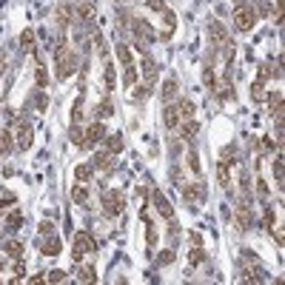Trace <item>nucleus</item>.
I'll use <instances>...</instances> for the list:
<instances>
[{"instance_id":"49","label":"nucleus","mask_w":285,"mask_h":285,"mask_svg":"<svg viewBox=\"0 0 285 285\" xmlns=\"http://www.w3.org/2000/svg\"><path fill=\"white\" fill-rule=\"evenodd\" d=\"M257 194H260V197H268V185H265V180H257Z\"/></svg>"},{"instance_id":"53","label":"nucleus","mask_w":285,"mask_h":285,"mask_svg":"<svg viewBox=\"0 0 285 285\" xmlns=\"http://www.w3.org/2000/svg\"><path fill=\"white\" fill-rule=\"evenodd\" d=\"M9 205H11V200H0V217L9 211Z\"/></svg>"},{"instance_id":"30","label":"nucleus","mask_w":285,"mask_h":285,"mask_svg":"<svg viewBox=\"0 0 285 285\" xmlns=\"http://www.w3.org/2000/svg\"><path fill=\"white\" fill-rule=\"evenodd\" d=\"M185 160H188V169L194 171V177H200V174H203V166H200V157H197V151H188V154H185Z\"/></svg>"},{"instance_id":"1","label":"nucleus","mask_w":285,"mask_h":285,"mask_svg":"<svg viewBox=\"0 0 285 285\" xmlns=\"http://www.w3.org/2000/svg\"><path fill=\"white\" fill-rule=\"evenodd\" d=\"M80 60L74 52H68L66 46L63 49H57V80H68L74 71H77Z\"/></svg>"},{"instance_id":"29","label":"nucleus","mask_w":285,"mask_h":285,"mask_svg":"<svg viewBox=\"0 0 285 285\" xmlns=\"http://www.w3.org/2000/svg\"><path fill=\"white\" fill-rule=\"evenodd\" d=\"M34 83H37V89H46V86H49V71H46V66L34 68Z\"/></svg>"},{"instance_id":"33","label":"nucleus","mask_w":285,"mask_h":285,"mask_svg":"<svg viewBox=\"0 0 285 285\" xmlns=\"http://www.w3.org/2000/svg\"><path fill=\"white\" fill-rule=\"evenodd\" d=\"M68 137H71V143L80 148H86V137H83V128H77V125H71V131H68Z\"/></svg>"},{"instance_id":"4","label":"nucleus","mask_w":285,"mask_h":285,"mask_svg":"<svg viewBox=\"0 0 285 285\" xmlns=\"http://www.w3.org/2000/svg\"><path fill=\"white\" fill-rule=\"evenodd\" d=\"M14 146L20 148V151H26V148H32V140H34V128L29 120H17L14 123Z\"/></svg>"},{"instance_id":"26","label":"nucleus","mask_w":285,"mask_h":285,"mask_svg":"<svg viewBox=\"0 0 285 285\" xmlns=\"http://www.w3.org/2000/svg\"><path fill=\"white\" fill-rule=\"evenodd\" d=\"M71 203H74V205H86V203H89V191H86V185H74V188H71Z\"/></svg>"},{"instance_id":"25","label":"nucleus","mask_w":285,"mask_h":285,"mask_svg":"<svg viewBox=\"0 0 285 285\" xmlns=\"http://www.w3.org/2000/svg\"><path fill=\"white\" fill-rule=\"evenodd\" d=\"M34 40H37L34 29H23V32H20V49H23V52H32V49H34Z\"/></svg>"},{"instance_id":"34","label":"nucleus","mask_w":285,"mask_h":285,"mask_svg":"<svg viewBox=\"0 0 285 285\" xmlns=\"http://www.w3.org/2000/svg\"><path fill=\"white\" fill-rule=\"evenodd\" d=\"M97 114H100V117H112V114H114V100H112V97H106V100L97 106Z\"/></svg>"},{"instance_id":"20","label":"nucleus","mask_w":285,"mask_h":285,"mask_svg":"<svg viewBox=\"0 0 285 285\" xmlns=\"http://www.w3.org/2000/svg\"><path fill=\"white\" fill-rule=\"evenodd\" d=\"M197 131H200V123H197V120H182V128H180V137L182 140H194V137H197Z\"/></svg>"},{"instance_id":"54","label":"nucleus","mask_w":285,"mask_h":285,"mask_svg":"<svg viewBox=\"0 0 285 285\" xmlns=\"http://www.w3.org/2000/svg\"><path fill=\"white\" fill-rule=\"evenodd\" d=\"M262 148H265V151H274V140H268V137H262Z\"/></svg>"},{"instance_id":"43","label":"nucleus","mask_w":285,"mask_h":285,"mask_svg":"<svg viewBox=\"0 0 285 285\" xmlns=\"http://www.w3.org/2000/svg\"><path fill=\"white\" fill-rule=\"evenodd\" d=\"M203 83L208 86V89H214V86H217V83H214V68H208V66L203 68Z\"/></svg>"},{"instance_id":"7","label":"nucleus","mask_w":285,"mask_h":285,"mask_svg":"<svg viewBox=\"0 0 285 285\" xmlns=\"http://www.w3.org/2000/svg\"><path fill=\"white\" fill-rule=\"evenodd\" d=\"M109 134L106 131V125L100 123V120H94V123H89L86 128H83V137H86V148L89 146H97V143H103V137Z\"/></svg>"},{"instance_id":"12","label":"nucleus","mask_w":285,"mask_h":285,"mask_svg":"<svg viewBox=\"0 0 285 285\" xmlns=\"http://www.w3.org/2000/svg\"><path fill=\"white\" fill-rule=\"evenodd\" d=\"M114 163H117V160H114V154H109V151H97L94 160H91V166H94V169H100V171H112Z\"/></svg>"},{"instance_id":"21","label":"nucleus","mask_w":285,"mask_h":285,"mask_svg":"<svg viewBox=\"0 0 285 285\" xmlns=\"http://www.w3.org/2000/svg\"><path fill=\"white\" fill-rule=\"evenodd\" d=\"M160 97L166 103H171L174 97H177V80H166L163 86H160Z\"/></svg>"},{"instance_id":"13","label":"nucleus","mask_w":285,"mask_h":285,"mask_svg":"<svg viewBox=\"0 0 285 285\" xmlns=\"http://www.w3.org/2000/svg\"><path fill=\"white\" fill-rule=\"evenodd\" d=\"M94 14H97V6H94V0H80L77 6V17L83 23H91L94 20Z\"/></svg>"},{"instance_id":"23","label":"nucleus","mask_w":285,"mask_h":285,"mask_svg":"<svg viewBox=\"0 0 285 285\" xmlns=\"http://www.w3.org/2000/svg\"><path fill=\"white\" fill-rule=\"evenodd\" d=\"M74 177H77V182H86L94 177V166L91 163H80L77 169H74Z\"/></svg>"},{"instance_id":"18","label":"nucleus","mask_w":285,"mask_h":285,"mask_svg":"<svg viewBox=\"0 0 285 285\" xmlns=\"http://www.w3.org/2000/svg\"><path fill=\"white\" fill-rule=\"evenodd\" d=\"M217 180H220L223 188L231 185V163H228V160H220V166H217Z\"/></svg>"},{"instance_id":"41","label":"nucleus","mask_w":285,"mask_h":285,"mask_svg":"<svg viewBox=\"0 0 285 285\" xmlns=\"http://www.w3.org/2000/svg\"><path fill=\"white\" fill-rule=\"evenodd\" d=\"M134 83H137V66H134V63H131V66H125V86L131 89Z\"/></svg>"},{"instance_id":"31","label":"nucleus","mask_w":285,"mask_h":285,"mask_svg":"<svg viewBox=\"0 0 285 285\" xmlns=\"http://www.w3.org/2000/svg\"><path fill=\"white\" fill-rule=\"evenodd\" d=\"M57 20H60V29H66L68 20H71V6H66V3H63V6L57 9Z\"/></svg>"},{"instance_id":"19","label":"nucleus","mask_w":285,"mask_h":285,"mask_svg":"<svg viewBox=\"0 0 285 285\" xmlns=\"http://www.w3.org/2000/svg\"><path fill=\"white\" fill-rule=\"evenodd\" d=\"M20 226H23V211L20 208H9V211H6V228H9V231H17Z\"/></svg>"},{"instance_id":"44","label":"nucleus","mask_w":285,"mask_h":285,"mask_svg":"<svg viewBox=\"0 0 285 285\" xmlns=\"http://www.w3.org/2000/svg\"><path fill=\"white\" fill-rule=\"evenodd\" d=\"M37 231H40V234H43V237H52V234H55V223H52V220H43V223H40V228H37Z\"/></svg>"},{"instance_id":"36","label":"nucleus","mask_w":285,"mask_h":285,"mask_svg":"<svg viewBox=\"0 0 285 285\" xmlns=\"http://www.w3.org/2000/svg\"><path fill=\"white\" fill-rule=\"evenodd\" d=\"M188 260H191V265H203V262H205V251L200 248V245H194L191 254H188Z\"/></svg>"},{"instance_id":"9","label":"nucleus","mask_w":285,"mask_h":285,"mask_svg":"<svg viewBox=\"0 0 285 285\" xmlns=\"http://www.w3.org/2000/svg\"><path fill=\"white\" fill-rule=\"evenodd\" d=\"M208 37L214 40V46H220V49H231V40H228V32L226 26L220 20H211L208 23Z\"/></svg>"},{"instance_id":"45","label":"nucleus","mask_w":285,"mask_h":285,"mask_svg":"<svg viewBox=\"0 0 285 285\" xmlns=\"http://www.w3.org/2000/svg\"><path fill=\"white\" fill-rule=\"evenodd\" d=\"M283 6H285L283 0H277V3H274V14H271V17H274V23H277V26L283 23Z\"/></svg>"},{"instance_id":"48","label":"nucleus","mask_w":285,"mask_h":285,"mask_svg":"<svg viewBox=\"0 0 285 285\" xmlns=\"http://www.w3.org/2000/svg\"><path fill=\"white\" fill-rule=\"evenodd\" d=\"M46 106H49V97H46V91H40V94H37V109L46 112Z\"/></svg>"},{"instance_id":"17","label":"nucleus","mask_w":285,"mask_h":285,"mask_svg":"<svg viewBox=\"0 0 285 285\" xmlns=\"http://www.w3.org/2000/svg\"><path fill=\"white\" fill-rule=\"evenodd\" d=\"M163 123H166V128H177V125H180L177 106H166V109H163Z\"/></svg>"},{"instance_id":"6","label":"nucleus","mask_w":285,"mask_h":285,"mask_svg":"<svg viewBox=\"0 0 285 285\" xmlns=\"http://www.w3.org/2000/svg\"><path fill=\"white\" fill-rule=\"evenodd\" d=\"M234 220H237L239 231H248L251 228V203H248V197H239L237 208H234Z\"/></svg>"},{"instance_id":"46","label":"nucleus","mask_w":285,"mask_h":285,"mask_svg":"<svg viewBox=\"0 0 285 285\" xmlns=\"http://www.w3.org/2000/svg\"><path fill=\"white\" fill-rule=\"evenodd\" d=\"M106 89L109 91L114 89V66L112 63H106Z\"/></svg>"},{"instance_id":"55","label":"nucleus","mask_w":285,"mask_h":285,"mask_svg":"<svg viewBox=\"0 0 285 285\" xmlns=\"http://www.w3.org/2000/svg\"><path fill=\"white\" fill-rule=\"evenodd\" d=\"M6 74V60H3V55H0V77Z\"/></svg>"},{"instance_id":"39","label":"nucleus","mask_w":285,"mask_h":285,"mask_svg":"<svg viewBox=\"0 0 285 285\" xmlns=\"http://www.w3.org/2000/svg\"><path fill=\"white\" fill-rule=\"evenodd\" d=\"M271 74H280V68H271L268 63H262V66H260V74H257V80H262V83H265V80H271Z\"/></svg>"},{"instance_id":"15","label":"nucleus","mask_w":285,"mask_h":285,"mask_svg":"<svg viewBox=\"0 0 285 285\" xmlns=\"http://www.w3.org/2000/svg\"><path fill=\"white\" fill-rule=\"evenodd\" d=\"M74 280H77V283H97V271H94V265H77Z\"/></svg>"},{"instance_id":"22","label":"nucleus","mask_w":285,"mask_h":285,"mask_svg":"<svg viewBox=\"0 0 285 285\" xmlns=\"http://www.w3.org/2000/svg\"><path fill=\"white\" fill-rule=\"evenodd\" d=\"M60 248H63V242H60L55 234L43 242V254H46V257H57V254H60Z\"/></svg>"},{"instance_id":"40","label":"nucleus","mask_w":285,"mask_h":285,"mask_svg":"<svg viewBox=\"0 0 285 285\" xmlns=\"http://www.w3.org/2000/svg\"><path fill=\"white\" fill-rule=\"evenodd\" d=\"M174 257H177V254H174L171 248H166L163 254H157V265H171V262H174Z\"/></svg>"},{"instance_id":"28","label":"nucleus","mask_w":285,"mask_h":285,"mask_svg":"<svg viewBox=\"0 0 285 285\" xmlns=\"http://www.w3.org/2000/svg\"><path fill=\"white\" fill-rule=\"evenodd\" d=\"M265 94H268V91H265V83H262V80H254V83H251V97H254L257 103H262L265 100Z\"/></svg>"},{"instance_id":"51","label":"nucleus","mask_w":285,"mask_h":285,"mask_svg":"<svg viewBox=\"0 0 285 285\" xmlns=\"http://www.w3.org/2000/svg\"><path fill=\"white\" fill-rule=\"evenodd\" d=\"M154 239H157V231H154V226H148V245H154Z\"/></svg>"},{"instance_id":"5","label":"nucleus","mask_w":285,"mask_h":285,"mask_svg":"<svg viewBox=\"0 0 285 285\" xmlns=\"http://www.w3.org/2000/svg\"><path fill=\"white\" fill-rule=\"evenodd\" d=\"M123 194L120 191H106L103 194V211H106V217H120V211H123Z\"/></svg>"},{"instance_id":"3","label":"nucleus","mask_w":285,"mask_h":285,"mask_svg":"<svg viewBox=\"0 0 285 285\" xmlns=\"http://www.w3.org/2000/svg\"><path fill=\"white\" fill-rule=\"evenodd\" d=\"M231 23H234V29L237 32H251L254 29V23H257V11L251 9V6H239L237 11H234V17H231Z\"/></svg>"},{"instance_id":"8","label":"nucleus","mask_w":285,"mask_h":285,"mask_svg":"<svg viewBox=\"0 0 285 285\" xmlns=\"http://www.w3.org/2000/svg\"><path fill=\"white\" fill-rule=\"evenodd\" d=\"M151 203H154V211H157L163 220H174V208H171V203H169V197L163 191H151Z\"/></svg>"},{"instance_id":"37","label":"nucleus","mask_w":285,"mask_h":285,"mask_svg":"<svg viewBox=\"0 0 285 285\" xmlns=\"http://www.w3.org/2000/svg\"><path fill=\"white\" fill-rule=\"evenodd\" d=\"M46 280H49V283H66V280H68V274L63 271V268H55V271H49V274H46Z\"/></svg>"},{"instance_id":"16","label":"nucleus","mask_w":285,"mask_h":285,"mask_svg":"<svg viewBox=\"0 0 285 285\" xmlns=\"http://www.w3.org/2000/svg\"><path fill=\"white\" fill-rule=\"evenodd\" d=\"M103 143H106V151L114 154V157L123 151V137H120V134H106V137H103Z\"/></svg>"},{"instance_id":"10","label":"nucleus","mask_w":285,"mask_h":285,"mask_svg":"<svg viewBox=\"0 0 285 285\" xmlns=\"http://www.w3.org/2000/svg\"><path fill=\"white\" fill-rule=\"evenodd\" d=\"M182 197H185V200H188L191 205L203 203V200H205V188H203V182H182Z\"/></svg>"},{"instance_id":"2","label":"nucleus","mask_w":285,"mask_h":285,"mask_svg":"<svg viewBox=\"0 0 285 285\" xmlns=\"http://www.w3.org/2000/svg\"><path fill=\"white\" fill-rule=\"evenodd\" d=\"M94 251H97V239L91 237V231H77L74 234V251H71L74 262H80L86 254H94Z\"/></svg>"},{"instance_id":"27","label":"nucleus","mask_w":285,"mask_h":285,"mask_svg":"<svg viewBox=\"0 0 285 285\" xmlns=\"http://www.w3.org/2000/svg\"><path fill=\"white\" fill-rule=\"evenodd\" d=\"M177 112H180V123L182 120H191L194 117V103L191 100H180L177 103Z\"/></svg>"},{"instance_id":"14","label":"nucleus","mask_w":285,"mask_h":285,"mask_svg":"<svg viewBox=\"0 0 285 285\" xmlns=\"http://www.w3.org/2000/svg\"><path fill=\"white\" fill-rule=\"evenodd\" d=\"M3 251H6V257H11V260H23V242L20 239H6L3 242Z\"/></svg>"},{"instance_id":"47","label":"nucleus","mask_w":285,"mask_h":285,"mask_svg":"<svg viewBox=\"0 0 285 285\" xmlns=\"http://www.w3.org/2000/svg\"><path fill=\"white\" fill-rule=\"evenodd\" d=\"M0 146H3V154L11 148V134H9V131H3V134H0Z\"/></svg>"},{"instance_id":"56","label":"nucleus","mask_w":285,"mask_h":285,"mask_svg":"<svg viewBox=\"0 0 285 285\" xmlns=\"http://www.w3.org/2000/svg\"><path fill=\"white\" fill-rule=\"evenodd\" d=\"M3 268H6V262H3V260H0V271H3Z\"/></svg>"},{"instance_id":"38","label":"nucleus","mask_w":285,"mask_h":285,"mask_svg":"<svg viewBox=\"0 0 285 285\" xmlns=\"http://www.w3.org/2000/svg\"><path fill=\"white\" fill-rule=\"evenodd\" d=\"M274 180H277V185H283V154L274 157Z\"/></svg>"},{"instance_id":"24","label":"nucleus","mask_w":285,"mask_h":285,"mask_svg":"<svg viewBox=\"0 0 285 285\" xmlns=\"http://www.w3.org/2000/svg\"><path fill=\"white\" fill-rule=\"evenodd\" d=\"M114 52H117V60H120L123 66H131V63H134V57H131V49H128L125 43H117V46H114Z\"/></svg>"},{"instance_id":"50","label":"nucleus","mask_w":285,"mask_h":285,"mask_svg":"<svg viewBox=\"0 0 285 285\" xmlns=\"http://www.w3.org/2000/svg\"><path fill=\"white\" fill-rule=\"evenodd\" d=\"M271 234H274V239H277V245H283V242H285V234H283V228H277V231H274V228H271Z\"/></svg>"},{"instance_id":"11","label":"nucleus","mask_w":285,"mask_h":285,"mask_svg":"<svg viewBox=\"0 0 285 285\" xmlns=\"http://www.w3.org/2000/svg\"><path fill=\"white\" fill-rule=\"evenodd\" d=\"M140 74L146 80V86H154V83H157V63H154L151 57H146V60L140 63Z\"/></svg>"},{"instance_id":"32","label":"nucleus","mask_w":285,"mask_h":285,"mask_svg":"<svg viewBox=\"0 0 285 285\" xmlns=\"http://www.w3.org/2000/svg\"><path fill=\"white\" fill-rule=\"evenodd\" d=\"M148 94H151V86H131V100H146Z\"/></svg>"},{"instance_id":"57","label":"nucleus","mask_w":285,"mask_h":285,"mask_svg":"<svg viewBox=\"0 0 285 285\" xmlns=\"http://www.w3.org/2000/svg\"><path fill=\"white\" fill-rule=\"evenodd\" d=\"M0 157H3V146H0Z\"/></svg>"},{"instance_id":"35","label":"nucleus","mask_w":285,"mask_h":285,"mask_svg":"<svg viewBox=\"0 0 285 285\" xmlns=\"http://www.w3.org/2000/svg\"><path fill=\"white\" fill-rule=\"evenodd\" d=\"M274 223H277V214H274V208L268 205V208H265V214H262V228H265V231H271Z\"/></svg>"},{"instance_id":"42","label":"nucleus","mask_w":285,"mask_h":285,"mask_svg":"<svg viewBox=\"0 0 285 285\" xmlns=\"http://www.w3.org/2000/svg\"><path fill=\"white\" fill-rule=\"evenodd\" d=\"M83 120V97H77L74 109H71V123H80Z\"/></svg>"},{"instance_id":"52","label":"nucleus","mask_w":285,"mask_h":285,"mask_svg":"<svg viewBox=\"0 0 285 285\" xmlns=\"http://www.w3.org/2000/svg\"><path fill=\"white\" fill-rule=\"evenodd\" d=\"M134 200H137V205H143V203H146V188H140V191H137V197H134Z\"/></svg>"}]
</instances>
